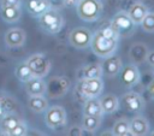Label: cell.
<instances>
[{
    "label": "cell",
    "instance_id": "cell-37",
    "mask_svg": "<svg viewBox=\"0 0 154 136\" xmlns=\"http://www.w3.org/2000/svg\"><path fill=\"white\" fill-rule=\"evenodd\" d=\"M63 1L64 0H49L51 4H61V5H63Z\"/></svg>",
    "mask_w": 154,
    "mask_h": 136
},
{
    "label": "cell",
    "instance_id": "cell-1",
    "mask_svg": "<svg viewBox=\"0 0 154 136\" xmlns=\"http://www.w3.org/2000/svg\"><path fill=\"white\" fill-rule=\"evenodd\" d=\"M65 24V19L63 17V14L55 10V8H48L46 12H43L40 17H38V25L40 29L48 34V35H55L58 34Z\"/></svg>",
    "mask_w": 154,
    "mask_h": 136
},
{
    "label": "cell",
    "instance_id": "cell-26",
    "mask_svg": "<svg viewBox=\"0 0 154 136\" xmlns=\"http://www.w3.org/2000/svg\"><path fill=\"white\" fill-rule=\"evenodd\" d=\"M112 134L116 136H126L130 135V130H129V119L125 117L118 118L113 126H112Z\"/></svg>",
    "mask_w": 154,
    "mask_h": 136
},
{
    "label": "cell",
    "instance_id": "cell-17",
    "mask_svg": "<svg viewBox=\"0 0 154 136\" xmlns=\"http://www.w3.org/2000/svg\"><path fill=\"white\" fill-rule=\"evenodd\" d=\"M22 120L17 112H8L0 118V134L8 136L12 129Z\"/></svg>",
    "mask_w": 154,
    "mask_h": 136
},
{
    "label": "cell",
    "instance_id": "cell-19",
    "mask_svg": "<svg viewBox=\"0 0 154 136\" xmlns=\"http://www.w3.org/2000/svg\"><path fill=\"white\" fill-rule=\"evenodd\" d=\"M126 12H128L129 17L132 19V22H134L136 25H140L141 20L143 19V17H144V16L147 14V12H148V7H147V5H144L143 2L136 1V2H134V4L129 7V10H128Z\"/></svg>",
    "mask_w": 154,
    "mask_h": 136
},
{
    "label": "cell",
    "instance_id": "cell-30",
    "mask_svg": "<svg viewBox=\"0 0 154 136\" xmlns=\"http://www.w3.org/2000/svg\"><path fill=\"white\" fill-rule=\"evenodd\" d=\"M25 135H28V125H26V123L22 119V120L12 129V131L10 132L8 136H25Z\"/></svg>",
    "mask_w": 154,
    "mask_h": 136
},
{
    "label": "cell",
    "instance_id": "cell-23",
    "mask_svg": "<svg viewBox=\"0 0 154 136\" xmlns=\"http://www.w3.org/2000/svg\"><path fill=\"white\" fill-rule=\"evenodd\" d=\"M28 107L34 113H43L48 108V100L45 95H34L28 99Z\"/></svg>",
    "mask_w": 154,
    "mask_h": 136
},
{
    "label": "cell",
    "instance_id": "cell-35",
    "mask_svg": "<svg viewBox=\"0 0 154 136\" xmlns=\"http://www.w3.org/2000/svg\"><path fill=\"white\" fill-rule=\"evenodd\" d=\"M79 1H81V0H64V1H63V5H64L65 7H76Z\"/></svg>",
    "mask_w": 154,
    "mask_h": 136
},
{
    "label": "cell",
    "instance_id": "cell-22",
    "mask_svg": "<svg viewBox=\"0 0 154 136\" xmlns=\"http://www.w3.org/2000/svg\"><path fill=\"white\" fill-rule=\"evenodd\" d=\"M83 114L84 116H93V117H102L103 112H102L100 100L97 97L87 99V101L83 105Z\"/></svg>",
    "mask_w": 154,
    "mask_h": 136
},
{
    "label": "cell",
    "instance_id": "cell-20",
    "mask_svg": "<svg viewBox=\"0 0 154 136\" xmlns=\"http://www.w3.org/2000/svg\"><path fill=\"white\" fill-rule=\"evenodd\" d=\"M0 16L6 23H16L22 17L20 6H0Z\"/></svg>",
    "mask_w": 154,
    "mask_h": 136
},
{
    "label": "cell",
    "instance_id": "cell-24",
    "mask_svg": "<svg viewBox=\"0 0 154 136\" xmlns=\"http://www.w3.org/2000/svg\"><path fill=\"white\" fill-rule=\"evenodd\" d=\"M102 123V117H93V116H84L82 118V128L84 131L94 134L97 131L101 126Z\"/></svg>",
    "mask_w": 154,
    "mask_h": 136
},
{
    "label": "cell",
    "instance_id": "cell-21",
    "mask_svg": "<svg viewBox=\"0 0 154 136\" xmlns=\"http://www.w3.org/2000/svg\"><path fill=\"white\" fill-rule=\"evenodd\" d=\"M103 114H112L119 108V99L113 94H106L100 99Z\"/></svg>",
    "mask_w": 154,
    "mask_h": 136
},
{
    "label": "cell",
    "instance_id": "cell-33",
    "mask_svg": "<svg viewBox=\"0 0 154 136\" xmlns=\"http://www.w3.org/2000/svg\"><path fill=\"white\" fill-rule=\"evenodd\" d=\"M22 0H0V6H20Z\"/></svg>",
    "mask_w": 154,
    "mask_h": 136
},
{
    "label": "cell",
    "instance_id": "cell-5",
    "mask_svg": "<svg viewBox=\"0 0 154 136\" xmlns=\"http://www.w3.org/2000/svg\"><path fill=\"white\" fill-rule=\"evenodd\" d=\"M102 90H103V82H102V78L100 77L81 78L79 83L76 85V91L85 99L97 97L101 95Z\"/></svg>",
    "mask_w": 154,
    "mask_h": 136
},
{
    "label": "cell",
    "instance_id": "cell-11",
    "mask_svg": "<svg viewBox=\"0 0 154 136\" xmlns=\"http://www.w3.org/2000/svg\"><path fill=\"white\" fill-rule=\"evenodd\" d=\"M129 130L130 135L132 136H146L149 134L150 125L146 117L137 113L131 119H129Z\"/></svg>",
    "mask_w": 154,
    "mask_h": 136
},
{
    "label": "cell",
    "instance_id": "cell-9",
    "mask_svg": "<svg viewBox=\"0 0 154 136\" xmlns=\"http://www.w3.org/2000/svg\"><path fill=\"white\" fill-rule=\"evenodd\" d=\"M93 37V31L85 26H77L69 34V43L77 49H85L89 47Z\"/></svg>",
    "mask_w": 154,
    "mask_h": 136
},
{
    "label": "cell",
    "instance_id": "cell-28",
    "mask_svg": "<svg viewBox=\"0 0 154 136\" xmlns=\"http://www.w3.org/2000/svg\"><path fill=\"white\" fill-rule=\"evenodd\" d=\"M17 101L10 96H0V118L8 112H16Z\"/></svg>",
    "mask_w": 154,
    "mask_h": 136
},
{
    "label": "cell",
    "instance_id": "cell-4",
    "mask_svg": "<svg viewBox=\"0 0 154 136\" xmlns=\"http://www.w3.org/2000/svg\"><path fill=\"white\" fill-rule=\"evenodd\" d=\"M109 25L119 37H131L136 31V24L129 17L128 12L123 10L118 11L113 16Z\"/></svg>",
    "mask_w": 154,
    "mask_h": 136
},
{
    "label": "cell",
    "instance_id": "cell-29",
    "mask_svg": "<svg viewBox=\"0 0 154 136\" xmlns=\"http://www.w3.org/2000/svg\"><path fill=\"white\" fill-rule=\"evenodd\" d=\"M140 25H141V28H142L143 31H146L148 34L154 32V12L148 11L147 14L141 20Z\"/></svg>",
    "mask_w": 154,
    "mask_h": 136
},
{
    "label": "cell",
    "instance_id": "cell-7",
    "mask_svg": "<svg viewBox=\"0 0 154 136\" xmlns=\"http://www.w3.org/2000/svg\"><path fill=\"white\" fill-rule=\"evenodd\" d=\"M45 123L49 129H59L66 125L67 123V116L66 111L60 105L48 106V108L45 111Z\"/></svg>",
    "mask_w": 154,
    "mask_h": 136
},
{
    "label": "cell",
    "instance_id": "cell-32",
    "mask_svg": "<svg viewBox=\"0 0 154 136\" xmlns=\"http://www.w3.org/2000/svg\"><path fill=\"white\" fill-rule=\"evenodd\" d=\"M83 131H84V130H83V128H82V126L73 125V126H71V128L69 129L67 135H77V136H81V135H83V134H84Z\"/></svg>",
    "mask_w": 154,
    "mask_h": 136
},
{
    "label": "cell",
    "instance_id": "cell-14",
    "mask_svg": "<svg viewBox=\"0 0 154 136\" xmlns=\"http://www.w3.org/2000/svg\"><path fill=\"white\" fill-rule=\"evenodd\" d=\"M69 88V79L65 77H53L47 82V90L48 95L51 97H59L65 94V91Z\"/></svg>",
    "mask_w": 154,
    "mask_h": 136
},
{
    "label": "cell",
    "instance_id": "cell-27",
    "mask_svg": "<svg viewBox=\"0 0 154 136\" xmlns=\"http://www.w3.org/2000/svg\"><path fill=\"white\" fill-rule=\"evenodd\" d=\"M14 76L20 81V82H26L28 79H30L31 77H34L29 65L26 64V61H20L17 64V66L14 67Z\"/></svg>",
    "mask_w": 154,
    "mask_h": 136
},
{
    "label": "cell",
    "instance_id": "cell-3",
    "mask_svg": "<svg viewBox=\"0 0 154 136\" xmlns=\"http://www.w3.org/2000/svg\"><path fill=\"white\" fill-rule=\"evenodd\" d=\"M103 11V5L101 0H81L76 6V12L79 19L84 22L97 20Z\"/></svg>",
    "mask_w": 154,
    "mask_h": 136
},
{
    "label": "cell",
    "instance_id": "cell-15",
    "mask_svg": "<svg viewBox=\"0 0 154 136\" xmlns=\"http://www.w3.org/2000/svg\"><path fill=\"white\" fill-rule=\"evenodd\" d=\"M24 89L29 96L34 95H45L47 90V82L41 77H31L24 82Z\"/></svg>",
    "mask_w": 154,
    "mask_h": 136
},
{
    "label": "cell",
    "instance_id": "cell-38",
    "mask_svg": "<svg viewBox=\"0 0 154 136\" xmlns=\"http://www.w3.org/2000/svg\"><path fill=\"white\" fill-rule=\"evenodd\" d=\"M152 67H153V72H154V65H153V66H152Z\"/></svg>",
    "mask_w": 154,
    "mask_h": 136
},
{
    "label": "cell",
    "instance_id": "cell-13",
    "mask_svg": "<svg viewBox=\"0 0 154 136\" xmlns=\"http://www.w3.org/2000/svg\"><path fill=\"white\" fill-rule=\"evenodd\" d=\"M103 63H101L102 66V73L106 75L107 77H116L117 75H119L122 67H123V61L122 58L113 53L106 58H103Z\"/></svg>",
    "mask_w": 154,
    "mask_h": 136
},
{
    "label": "cell",
    "instance_id": "cell-31",
    "mask_svg": "<svg viewBox=\"0 0 154 136\" xmlns=\"http://www.w3.org/2000/svg\"><path fill=\"white\" fill-rule=\"evenodd\" d=\"M105 37L109 39V40H113V41H118L119 40V36L118 34L111 28V25H102L100 29H97Z\"/></svg>",
    "mask_w": 154,
    "mask_h": 136
},
{
    "label": "cell",
    "instance_id": "cell-6",
    "mask_svg": "<svg viewBox=\"0 0 154 136\" xmlns=\"http://www.w3.org/2000/svg\"><path fill=\"white\" fill-rule=\"evenodd\" d=\"M25 61L29 65V67L35 77L45 78L49 73L51 67H52L51 60L43 53H34L30 57H28V59Z\"/></svg>",
    "mask_w": 154,
    "mask_h": 136
},
{
    "label": "cell",
    "instance_id": "cell-36",
    "mask_svg": "<svg viewBox=\"0 0 154 136\" xmlns=\"http://www.w3.org/2000/svg\"><path fill=\"white\" fill-rule=\"evenodd\" d=\"M148 94L152 99H154V81H152L148 85Z\"/></svg>",
    "mask_w": 154,
    "mask_h": 136
},
{
    "label": "cell",
    "instance_id": "cell-25",
    "mask_svg": "<svg viewBox=\"0 0 154 136\" xmlns=\"http://www.w3.org/2000/svg\"><path fill=\"white\" fill-rule=\"evenodd\" d=\"M102 66L101 63H91L83 67L82 70V78H102Z\"/></svg>",
    "mask_w": 154,
    "mask_h": 136
},
{
    "label": "cell",
    "instance_id": "cell-2",
    "mask_svg": "<svg viewBox=\"0 0 154 136\" xmlns=\"http://www.w3.org/2000/svg\"><path fill=\"white\" fill-rule=\"evenodd\" d=\"M89 47L91 48L93 53L96 57L103 59V58L116 53V51L118 48V41L109 40L107 37H105L99 30H96L95 32H93V37H91Z\"/></svg>",
    "mask_w": 154,
    "mask_h": 136
},
{
    "label": "cell",
    "instance_id": "cell-34",
    "mask_svg": "<svg viewBox=\"0 0 154 136\" xmlns=\"http://www.w3.org/2000/svg\"><path fill=\"white\" fill-rule=\"evenodd\" d=\"M146 61H147L150 66H153V65H154V49L148 51L147 57H146Z\"/></svg>",
    "mask_w": 154,
    "mask_h": 136
},
{
    "label": "cell",
    "instance_id": "cell-18",
    "mask_svg": "<svg viewBox=\"0 0 154 136\" xmlns=\"http://www.w3.org/2000/svg\"><path fill=\"white\" fill-rule=\"evenodd\" d=\"M26 11L35 18H38L43 12L52 7L49 0H26L25 1Z\"/></svg>",
    "mask_w": 154,
    "mask_h": 136
},
{
    "label": "cell",
    "instance_id": "cell-12",
    "mask_svg": "<svg viewBox=\"0 0 154 136\" xmlns=\"http://www.w3.org/2000/svg\"><path fill=\"white\" fill-rule=\"evenodd\" d=\"M26 40V34L20 28H11L5 32L4 41L8 48H19L24 46Z\"/></svg>",
    "mask_w": 154,
    "mask_h": 136
},
{
    "label": "cell",
    "instance_id": "cell-10",
    "mask_svg": "<svg viewBox=\"0 0 154 136\" xmlns=\"http://www.w3.org/2000/svg\"><path fill=\"white\" fill-rule=\"evenodd\" d=\"M119 75H120V82L126 88L135 87L141 79V72L138 70V66L132 63L123 65Z\"/></svg>",
    "mask_w": 154,
    "mask_h": 136
},
{
    "label": "cell",
    "instance_id": "cell-8",
    "mask_svg": "<svg viewBox=\"0 0 154 136\" xmlns=\"http://www.w3.org/2000/svg\"><path fill=\"white\" fill-rule=\"evenodd\" d=\"M119 102H122V106L126 112L132 113V114L141 113L146 108L144 99L142 97L141 94H138L134 90H129V91L124 93L122 95V99Z\"/></svg>",
    "mask_w": 154,
    "mask_h": 136
},
{
    "label": "cell",
    "instance_id": "cell-16",
    "mask_svg": "<svg viewBox=\"0 0 154 136\" xmlns=\"http://www.w3.org/2000/svg\"><path fill=\"white\" fill-rule=\"evenodd\" d=\"M148 51H149L148 47L143 42H135V43H132L131 47H130V49H129V59H130V63L136 64V65L144 63Z\"/></svg>",
    "mask_w": 154,
    "mask_h": 136
}]
</instances>
